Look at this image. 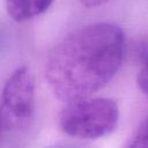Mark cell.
I'll return each mask as SVG.
<instances>
[{
	"label": "cell",
	"mask_w": 148,
	"mask_h": 148,
	"mask_svg": "<svg viewBox=\"0 0 148 148\" xmlns=\"http://www.w3.org/2000/svg\"><path fill=\"white\" fill-rule=\"evenodd\" d=\"M126 147L130 148H141L148 147V117L139 125L134 133L128 138Z\"/></svg>",
	"instance_id": "obj_5"
},
{
	"label": "cell",
	"mask_w": 148,
	"mask_h": 148,
	"mask_svg": "<svg viewBox=\"0 0 148 148\" xmlns=\"http://www.w3.org/2000/svg\"><path fill=\"white\" fill-rule=\"evenodd\" d=\"M36 109L35 79L27 66L16 68L7 79L1 95V132L17 133L28 130Z\"/></svg>",
	"instance_id": "obj_3"
},
{
	"label": "cell",
	"mask_w": 148,
	"mask_h": 148,
	"mask_svg": "<svg viewBox=\"0 0 148 148\" xmlns=\"http://www.w3.org/2000/svg\"><path fill=\"white\" fill-rule=\"evenodd\" d=\"M125 56L120 27L99 22L66 35L47 56L44 76L53 95L67 103L90 97L117 74Z\"/></svg>",
	"instance_id": "obj_1"
},
{
	"label": "cell",
	"mask_w": 148,
	"mask_h": 148,
	"mask_svg": "<svg viewBox=\"0 0 148 148\" xmlns=\"http://www.w3.org/2000/svg\"><path fill=\"white\" fill-rule=\"evenodd\" d=\"M136 84L143 94L148 95V59L142 61V65L136 75Z\"/></svg>",
	"instance_id": "obj_6"
},
{
	"label": "cell",
	"mask_w": 148,
	"mask_h": 148,
	"mask_svg": "<svg viewBox=\"0 0 148 148\" xmlns=\"http://www.w3.org/2000/svg\"><path fill=\"white\" fill-rule=\"evenodd\" d=\"M53 0H5L8 15L16 22H24L45 13Z\"/></svg>",
	"instance_id": "obj_4"
},
{
	"label": "cell",
	"mask_w": 148,
	"mask_h": 148,
	"mask_svg": "<svg viewBox=\"0 0 148 148\" xmlns=\"http://www.w3.org/2000/svg\"><path fill=\"white\" fill-rule=\"evenodd\" d=\"M81 3L88 8H95V7H98V6H102L104 5L105 2H108L109 0H80Z\"/></svg>",
	"instance_id": "obj_7"
},
{
	"label": "cell",
	"mask_w": 148,
	"mask_h": 148,
	"mask_svg": "<svg viewBox=\"0 0 148 148\" xmlns=\"http://www.w3.org/2000/svg\"><path fill=\"white\" fill-rule=\"evenodd\" d=\"M118 118V105L113 99L87 97L65 104L59 114V126L69 136L97 139L110 134Z\"/></svg>",
	"instance_id": "obj_2"
}]
</instances>
